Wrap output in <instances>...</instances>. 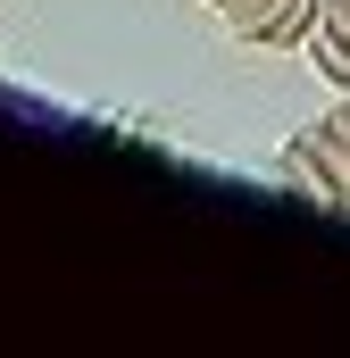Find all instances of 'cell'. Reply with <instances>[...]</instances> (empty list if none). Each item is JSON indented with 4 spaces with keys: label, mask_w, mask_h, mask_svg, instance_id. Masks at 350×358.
Wrapping results in <instances>:
<instances>
[{
    "label": "cell",
    "mask_w": 350,
    "mask_h": 358,
    "mask_svg": "<svg viewBox=\"0 0 350 358\" xmlns=\"http://www.w3.org/2000/svg\"><path fill=\"white\" fill-rule=\"evenodd\" d=\"M317 8H326V0H267V17L242 34V42H251V50H300L309 25H317Z\"/></svg>",
    "instance_id": "7a4b0ae2"
},
{
    "label": "cell",
    "mask_w": 350,
    "mask_h": 358,
    "mask_svg": "<svg viewBox=\"0 0 350 358\" xmlns=\"http://www.w3.org/2000/svg\"><path fill=\"white\" fill-rule=\"evenodd\" d=\"M300 59H309V67H317V76H326L334 92H350V34H334L326 17L309 25V42H300Z\"/></svg>",
    "instance_id": "3957f363"
},
{
    "label": "cell",
    "mask_w": 350,
    "mask_h": 358,
    "mask_svg": "<svg viewBox=\"0 0 350 358\" xmlns=\"http://www.w3.org/2000/svg\"><path fill=\"white\" fill-rule=\"evenodd\" d=\"M259 17H267V0H225V8H217V25H225L234 42H242V34H251Z\"/></svg>",
    "instance_id": "277c9868"
},
{
    "label": "cell",
    "mask_w": 350,
    "mask_h": 358,
    "mask_svg": "<svg viewBox=\"0 0 350 358\" xmlns=\"http://www.w3.org/2000/svg\"><path fill=\"white\" fill-rule=\"evenodd\" d=\"M275 183L300 192V200H317V208H334V217H350V134L334 117L300 125V134L275 150Z\"/></svg>",
    "instance_id": "6da1fadb"
},
{
    "label": "cell",
    "mask_w": 350,
    "mask_h": 358,
    "mask_svg": "<svg viewBox=\"0 0 350 358\" xmlns=\"http://www.w3.org/2000/svg\"><path fill=\"white\" fill-rule=\"evenodd\" d=\"M200 8H225V0H200Z\"/></svg>",
    "instance_id": "8992f818"
},
{
    "label": "cell",
    "mask_w": 350,
    "mask_h": 358,
    "mask_svg": "<svg viewBox=\"0 0 350 358\" xmlns=\"http://www.w3.org/2000/svg\"><path fill=\"white\" fill-rule=\"evenodd\" d=\"M326 117H334V125L350 134V92H334V108H326Z\"/></svg>",
    "instance_id": "5b68a950"
}]
</instances>
